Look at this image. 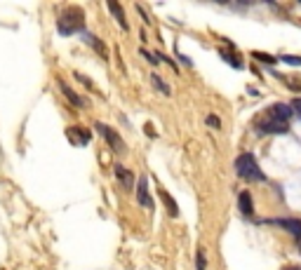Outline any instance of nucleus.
<instances>
[{"label":"nucleus","mask_w":301,"mask_h":270,"mask_svg":"<svg viewBox=\"0 0 301 270\" xmlns=\"http://www.w3.org/2000/svg\"><path fill=\"white\" fill-rule=\"evenodd\" d=\"M285 270H292V268H285Z\"/></svg>","instance_id":"obj_28"},{"label":"nucleus","mask_w":301,"mask_h":270,"mask_svg":"<svg viewBox=\"0 0 301 270\" xmlns=\"http://www.w3.org/2000/svg\"><path fill=\"white\" fill-rule=\"evenodd\" d=\"M205 123H207L209 127H214V129H219V127H222V120H219L216 115H207V117H205Z\"/></svg>","instance_id":"obj_20"},{"label":"nucleus","mask_w":301,"mask_h":270,"mask_svg":"<svg viewBox=\"0 0 301 270\" xmlns=\"http://www.w3.org/2000/svg\"><path fill=\"white\" fill-rule=\"evenodd\" d=\"M222 59L226 64H231L233 68H242V59H238V54H235V52H224V49H222Z\"/></svg>","instance_id":"obj_15"},{"label":"nucleus","mask_w":301,"mask_h":270,"mask_svg":"<svg viewBox=\"0 0 301 270\" xmlns=\"http://www.w3.org/2000/svg\"><path fill=\"white\" fill-rule=\"evenodd\" d=\"M266 115H270L273 120H278V123L287 125V120L292 117V106H287V104H273L268 111H266Z\"/></svg>","instance_id":"obj_8"},{"label":"nucleus","mask_w":301,"mask_h":270,"mask_svg":"<svg viewBox=\"0 0 301 270\" xmlns=\"http://www.w3.org/2000/svg\"><path fill=\"white\" fill-rule=\"evenodd\" d=\"M144 132H146V134H148V136H155L153 127H151V123H148V125H146V127H144Z\"/></svg>","instance_id":"obj_26"},{"label":"nucleus","mask_w":301,"mask_h":270,"mask_svg":"<svg viewBox=\"0 0 301 270\" xmlns=\"http://www.w3.org/2000/svg\"><path fill=\"white\" fill-rule=\"evenodd\" d=\"M80 40H83V43H85V45H90V47H92V49H97V52H99V56H101V59H108V49H106V45L101 43V40H99V38L94 36V33L85 31V33H83V36H80Z\"/></svg>","instance_id":"obj_9"},{"label":"nucleus","mask_w":301,"mask_h":270,"mask_svg":"<svg viewBox=\"0 0 301 270\" xmlns=\"http://www.w3.org/2000/svg\"><path fill=\"white\" fill-rule=\"evenodd\" d=\"M66 136L71 139V143H75V146H87L90 143V139H92V132H87L85 127H68L66 129Z\"/></svg>","instance_id":"obj_7"},{"label":"nucleus","mask_w":301,"mask_h":270,"mask_svg":"<svg viewBox=\"0 0 301 270\" xmlns=\"http://www.w3.org/2000/svg\"><path fill=\"white\" fill-rule=\"evenodd\" d=\"M238 207L240 212L245 216H252L254 214V204H252V195H250V191H242L238 195Z\"/></svg>","instance_id":"obj_11"},{"label":"nucleus","mask_w":301,"mask_h":270,"mask_svg":"<svg viewBox=\"0 0 301 270\" xmlns=\"http://www.w3.org/2000/svg\"><path fill=\"white\" fill-rule=\"evenodd\" d=\"M136 12L142 14V19H144V24H151V19H148V14H146V12H144V7H142V5H136Z\"/></svg>","instance_id":"obj_24"},{"label":"nucleus","mask_w":301,"mask_h":270,"mask_svg":"<svg viewBox=\"0 0 301 270\" xmlns=\"http://www.w3.org/2000/svg\"><path fill=\"white\" fill-rule=\"evenodd\" d=\"M57 31L59 36H75V33H85V12L80 7H66L59 17H57Z\"/></svg>","instance_id":"obj_1"},{"label":"nucleus","mask_w":301,"mask_h":270,"mask_svg":"<svg viewBox=\"0 0 301 270\" xmlns=\"http://www.w3.org/2000/svg\"><path fill=\"white\" fill-rule=\"evenodd\" d=\"M196 270H207V258H205L203 249H198L196 252Z\"/></svg>","instance_id":"obj_18"},{"label":"nucleus","mask_w":301,"mask_h":270,"mask_svg":"<svg viewBox=\"0 0 301 270\" xmlns=\"http://www.w3.org/2000/svg\"><path fill=\"white\" fill-rule=\"evenodd\" d=\"M57 85H59V89H62V94L66 97V101H68V104H73L75 108H87V106H90V101L80 97V94L75 92L73 87L68 85L66 80H62V78H59V80H57Z\"/></svg>","instance_id":"obj_5"},{"label":"nucleus","mask_w":301,"mask_h":270,"mask_svg":"<svg viewBox=\"0 0 301 270\" xmlns=\"http://www.w3.org/2000/svg\"><path fill=\"white\" fill-rule=\"evenodd\" d=\"M252 56L257 59V62L268 64V66H273V64L278 62V56H270V54H266V52H252Z\"/></svg>","instance_id":"obj_16"},{"label":"nucleus","mask_w":301,"mask_h":270,"mask_svg":"<svg viewBox=\"0 0 301 270\" xmlns=\"http://www.w3.org/2000/svg\"><path fill=\"white\" fill-rule=\"evenodd\" d=\"M292 111H296L301 115V97H296V99H292Z\"/></svg>","instance_id":"obj_23"},{"label":"nucleus","mask_w":301,"mask_h":270,"mask_svg":"<svg viewBox=\"0 0 301 270\" xmlns=\"http://www.w3.org/2000/svg\"><path fill=\"white\" fill-rule=\"evenodd\" d=\"M139 54H142L148 64H153V66H158V64H160V56L155 54V52H148V49H144V47H142V49H139Z\"/></svg>","instance_id":"obj_17"},{"label":"nucleus","mask_w":301,"mask_h":270,"mask_svg":"<svg viewBox=\"0 0 301 270\" xmlns=\"http://www.w3.org/2000/svg\"><path fill=\"white\" fill-rule=\"evenodd\" d=\"M273 223L287 228V230L294 235V237H301V221H299V219H278V221H273Z\"/></svg>","instance_id":"obj_12"},{"label":"nucleus","mask_w":301,"mask_h":270,"mask_svg":"<svg viewBox=\"0 0 301 270\" xmlns=\"http://www.w3.org/2000/svg\"><path fill=\"white\" fill-rule=\"evenodd\" d=\"M235 174L245 181H264V172L259 169V162L252 153H242L235 160Z\"/></svg>","instance_id":"obj_2"},{"label":"nucleus","mask_w":301,"mask_h":270,"mask_svg":"<svg viewBox=\"0 0 301 270\" xmlns=\"http://www.w3.org/2000/svg\"><path fill=\"white\" fill-rule=\"evenodd\" d=\"M94 129L101 134V139L108 143V148H111L116 155H125V153H127V143L123 141V136L118 134L113 127H108V125H104V123H94Z\"/></svg>","instance_id":"obj_3"},{"label":"nucleus","mask_w":301,"mask_h":270,"mask_svg":"<svg viewBox=\"0 0 301 270\" xmlns=\"http://www.w3.org/2000/svg\"><path fill=\"white\" fill-rule=\"evenodd\" d=\"M106 7H108V12L116 17L118 26H120L123 31H129V24H127V17H125L123 5H120V3H116V0H108V3H106Z\"/></svg>","instance_id":"obj_10"},{"label":"nucleus","mask_w":301,"mask_h":270,"mask_svg":"<svg viewBox=\"0 0 301 270\" xmlns=\"http://www.w3.org/2000/svg\"><path fill=\"white\" fill-rule=\"evenodd\" d=\"M280 59L285 64H289V66H301V56H296V54H283Z\"/></svg>","instance_id":"obj_19"},{"label":"nucleus","mask_w":301,"mask_h":270,"mask_svg":"<svg viewBox=\"0 0 301 270\" xmlns=\"http://www.w3.org/2000/svg\"><path fill=\"white\" fill-rule=\"evenodd\" d=\"M287 87L294 92H301V80H287Z\"/></svg>","instance_id":"obj_22"},{"label":"nucleus","mask_w":301,"mask_h":270,"mask_svg":"<svg viewBox=\"0 0 301 270\" xmlns=\"http://www.w3.org/2000/svg\"><path fill=\"white\" fill-rule=\"evenodd\" d=\"M113 176L118 178V184H120V188H123V191H132V188H134L136 186V181H139V178H134V174H132V169H127V167L125 165H120V162H116V165H113Z\"/></svg>","instance_id":"obj_4"},{"label":"nucleus","mask_w":301,"mask_h":270,"mask_svg":"<svg viewBox=\"0 0 301 270\" xmlns=\"http://www.w3.org/2000/svg\"><path fill=\"white\" fill-rule=\"evenodd\" d=\"M160 197H162V202H165V207H167V214L172 216V219H177V216H179V207H177V202H174V197L170 195L167 191H160Z\"/></svg>","instance_id":"obj_13"},{"label":"nucleus","mask_w":301,"mask_h":270,"mask_svg":"<svg viewBox=\"0 0 301 270\" xmlns=\"http://www.w3.org/2000/svg\"><path fill=\"white\" fill-rule=\"evenodd\" d=\"M136 202L144 209H153V200H151V193H148L146 176H139V181H136Z\"/></svg>","instance_id":"obj_6"},{"label":"nucleus","mask_w":301,"mask_h":270,"mask_svg":"<svg viewBox=\"0 0 301 270\" xmlns=\"http://www.w3.org/2000/svg\"><path fill=\"white\" fill-rule=\"evenodd\" d=\"M177 56H179V62H181V64H186V66H193V62H190L188 56H184V54H179V52H177Z\"/></svg>","instance_id":"obj_25"},{"label":"nucleus","mask_w":301,"mask_h":270,"mask_svg":"<svg viewBox=\"0 0 301 270\" xmlns=\"http://www.w3.org/2000/svg\"><path fill=\"white\" fill-rule=\"evenodd\" d=\"M73 75H75V78L80 80V82H83V85L87 87V89H97V87H94V82H92V80H87V78H85V75H83V73H73Z\"/></svg>","instance_id":"obj_21"},{"label":"nucleus","mask_w":301,"mask_h":270,"mask_svg":"<svg viewBox=\"0 0 301 270\" xmlns=\"http://www.w3.org/2000/svg\"><path fill=\"white\" fill-rule=\"evenodd\" d=\"M299 252H301V245H299Z\"/></svg>","instance_id":"obj_27"},{"label":"nucleus","mask_w":301,"mask_h":270,"mask_svg":"<svg viewBox=\"0 0 301 270\" xmlns=\"http://www.w3.org/2000/svg\"><path fill=\"white\" fill-rule=\"evenodd\" d=\"M151 85L155 87V89H158L160 94H162V97H170V94H172V89H170V85H167L165 80L160 78L158 73H151Z\"/></svg>","instance_id":"obj_14"}]
</instances>
